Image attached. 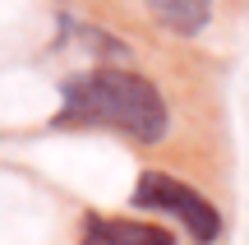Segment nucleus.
Masks as SVG:
<instances>
[{
	"label": "nucleus",
	"instance_id": "nucleus-4",
	"mask_svg": "<svg viewBox=\"0 0 249 245\" xmlns=\"http://www.w3.org/2000/svg\"><path fill=\"white\" fill-rule=\"evenodd\" d=\"M148 14L176 37H198L213 23V0H143Z\"/></svg>",
	"mask_w": 249,
	"mask_h": 245
},
{
	"label": "nucleus",
	"instance_id": "nucleus-1",
	"mask_svg": "<svg viewBox=\"0 0 249 245\" xmlns=\"http://www.w3.org/2000/svg\"><path fill=\"white\" fill-rule=\"evenodd\" d=\"M51 130H116L134 144H161L171 134V107L139 70L92 65L65 79Z\"/></svg>",
	"mask_w": 249,
	"mask_h": 245
},
{
	"label": "nucleus",
	"instance_id": "nucleus-2",
	"mask_svg": "<svg viewBox=\"0 0 249 245\" xmlns=\"http://www.w3.org/2000/svg\"><path fill=\"white\" fill-rule=\"evenodd\" d=\"M134 208L161 213V218L180 222L194 245H213L222 236V213H217V204L208 199L203 190L185 185L180 176L161 171V167H148V171L139 176V185H134Z\"/></svg>",
	"mask_w": 249,
	"mask_h": 245
},
{
	"label": "nucleus",
	"instance_id": "nucleus-3",
	"mask_svg": "<svg viewBox=\"0 0 249 245\" xmlns=\"http://www.w3.org/2000/svg\"><path fill=\"white\" fill-rule=\"evenodd\" d=\"M79 245H176L166 227H152L139 218H107V213H88L79 231Z\"/></svg>",
	"mask_w": 249,
	"mask_h": 245
}]
</instances>
